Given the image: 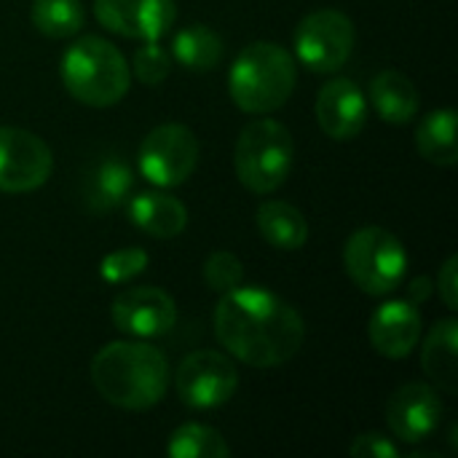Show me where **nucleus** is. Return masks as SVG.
Instances as JSON below:
<instances>
[{
    "label": "nucleus",
    "mask_w": 458,
    "mask_h": 458,
    "mask_svg": "<svg viewBox=\"0 0 458 458\" xmlns=\"http://www.w3.org/2000/svg\"><path fill=\"white\" fill-rule=\"evenodd\" d=\"M215 335L228 357L250 368H279L290 362L303 341V317L263 287H233L215 309Z\"/></svg>",
    "instance_id": "obj_1"
},
{
    "label": "nucleus",
    "mask_w": 458,
    "mask_h": 458,
    "mask_svg": "<svg viewBox=\"0 0 458 458\" xmlns=\"http://www.w3.org/2000/svg\"><path fill=\"white\" fill-rule=\"evenodd\" d=\"M91 384L115 408L148 411L169 389L166 357L140 341H115L102 346L91 360Z\"/></svg>",
    "instance_id": "obj_2"
},
{
    "label": "nucleus",
    "mask_w": 458,
    "mask_h": 458,
    "mask_svg": "<svg viewBox=\"0 0 458 458\" xmlns=\"http://www.w3.org/2000/svg\"><path fill=\"white\" fill-rule=\"evenodd\" d=\"M298 67L295 56L279 43H250L231 64L228 94L239 110L266 115L279 110L295 91Z\"/></svg>",
    "instance_id": "obj_3"
},
{
    "label": "nucleus",
    "mask_w": 458,
    "mask_h": 458,
    "mask_svg": "<svg viewBox=\"0 0 458 458\" xmlns=\"http://www.w3.org/2000/svg\"><path fill=\"white\" fill-rule=\"evenodd\" d=\"M62 83L89 107H113L129 94L131 70L110 40L83 35L62 56Z\"/></svg>",
    "instance_id": "obj_4"
},
{
    "label": "nucleus",
    "mask_w": 458,
    "mask_h": 458,
    "mask_svg": "<svg viewBox=\"0 0 458 458\" xmlns=\"http://www.w3.org/2000/svg\"><path fill=\"white\" fill-rule=\"evenodd\" d=\"M293 156L295 145L287 126L274 118H255L242 129L236 142V177L252 193H271L290 177Z\"/></svg>",
    "instance_id": "obj_5"
},
{
    "label": "nucleus",
    "mask_w": 458,
    "mask_h": 458,
    "mask_svg": "<svg viewBox=\"0 0 458 458\" xmlns=\"http://www.w3.org/2000/svg\"><path fill=\"white\" fill-rule=\"evenodd\" d=\"M344 266L349 279L365 295L384 298L403 284L408 271V252L392 231L368 225L349 236L344 247Z\"/></svg>",
    "instance_id": "obj_6"
},
{
    "label": "nucleus",
    "mask_w": 458,
    "mask_h": 458,
    "mask_svg": "<svg viewBox=\"0 0 458 458\" xmlns=\"http://www.w3.org/2000/svg\"><path fill=\"white\" fill-rule=\"evenodd\" d=\"M201 145L196 134L182 123H161L148 131L140 145L137 166L140 174L158 188L182 185L199 164Z\"/></svg>",
    "instance_id": "obj_7"
},
{
    "label": "nucleus",
    "mask_w": 458,
    "mask_h": 458,
    "mask_svg": "<svg viewBox=\"0 0 458 458\" xmlns=\"http://www.w3.org/2000/svg\"><path fill=\"white\" fill-rule=\"evenodd\" d=\"M354 21L335 8H322L301 19L295 30V56L314 72H338L354 51Z\"/></svg>",
    "instance_id": "obj_8"
},
{
    "label": "nucleus",
    "mask_w": 458,
    "mask_h": 458,
    "mask_svg": "<svg viewBox=\"0 0 458 458\" xmlns=\"http://www.w3.org/2000/svg\"><path fill=\"white\" fill-rule=\"evenodd\" d=\"M174 389L188 408L215 411L236 394L239 370L228 354L212 349L193 352L180 362L174 373Z\"/></svg>",
    "instance_id": "obj_9"
},
{
    "label": "nucleus",
    "mask_w": 458,
    "mask_h": 458,
    "mask_svg": "<svg viewBox=\"0 0 458 458\" xmlns=\"http://www.w3.org/2000/svg\"><path fill=\"white\" fill-rule=\"evenodd\" d=\"M54 172L51 148L32 131L0 126V193H30Z\"/></svg>",
    "instance_id": "obj_10"
},
{
    "label": "nucleus",
    "mask_w": 458,
    "mask_h": 458,
    "mask_svg": "<svg viewBox=\"0 0 458 458\" xmlns=\"http://www.w3.org/2000/svg\"><path fill=\"white\" fill-rule=\"evenodd\" d=\"M113 325L131 338L166 335L177 322V306L169 293L158 287H129L113 301Z\"/></svg>",
    "instance_id": "obj_11"
},
{
    "label": "nucleus",
    "mask_w": 458,
    "mask_h": 458,
    "mask_svg": "<svg viewBox=\"0 0 458 458\" xmlns=\"http://www.w3.org/2000/svg\"><path fill=\"white\" fill-rule=\"evenodd\" d=\"M97 21L123 38L158 40L177 19L174 0H94Z\"/></svg>",
    "instance_id": "obj_12"
},
{
    "label": "nucleus",
    "mask_w": 458,
    "mask_h": 458,
    "mask_svg": "<svg viewBox=\"0 0 458 458\" xmlns=\"http://www.w3.org/2000/svg\"><path fill=\"white\" fill-rule=\"evenodd\" d=\"M440 416L443 403L429 384H405L386 403V424L400 443L427 440L440 427Z\"/></svg>",
    "instance_id": "obj_13"
},
{
    "label": "nucleus",
    "mask_w": 458,
    "mask_h": 458,
    "mask_svg": "<svg viewBox=\"0 0 458 458\" xmlns=\"http://www.w3.org/2000/svg\"><path fill=\"white\" fill-rule=\"evenodd\" d=\"M317 121L330 140H354L368 123V97L352 78H333L319 89Z\"/></svg>",
    "instance_id": "obj_14"
},
{
    "label": "nucleus",
    "mask_w": 458,
    "mask_h": 458,
    "mask_svg": "<svg viewBox=\"0 0 458 458\" xmlns=\"http://www.w3.org/2000/svg\"><path fill=\"white\" fill-rule=\"evenodd\" d=\"M370 346L386 360H405L421 338V314L411 301H386L370 317Z\"/></svg>",
    "instance_id": "obj_15"
},
{
    "label": "nucleus",
    "mask_w": 458,
    "mask_h": 458,
    "mask_svg": "<svg viewBox=\"0 0 458 458\" xmlns=\"http://www.w3.org/2000/svg\"><path fill=\"white\" fill-rule=\"evenodd\" d=\"M131 223L153 239H174L188 225V209L174 196L161 191H145L129 199Z\"/></svg>",
    "instance_id": "obj_16"
},
{
    "label": "nucleus",
    "mask_w": 458,
    "mask_h": 458,
    "mask_svg": "<svg viewBox=\"0 0 458 458\" xmlns=\"http://www.w3.org/2000/svg\"><path fill=\"white\" fill-rule=\"evenodd\" d=\"M370 102L381 121L411 123L419 113V91L400 70H384L370 81Z\"/></svg>",
    "instance_id": "obj_17"
},
{
    "label": "nucleus",
    "mask_w": 458,
    "mask_h": 458,
    "mask_svg": "<svg viewBox=\"0 0 458 458\" xmlns=\"http://www.w3.org/2000/svg\"><path fill=\"white\" fill-rule=\"evenodd\" d=\"M456 360H458V325L456 319H443L432 327L424 341L421 368L429 381L437 384L445 394H456Z\"/></svg>",
    "instance_id": "obj_18"
},
{
    "label": "nucleus",
    "mask_w": 458,
    "mask_h": 458,
    "mask_svg": "<svg viewBox=\"0 0 458 458\" xmlns=\"http://www.w3.org/2000/svg\"><path fill=\"white\" fill-rule=\"evenodd\" d=\"M258 231L276 250H301L309 242L306 217L287 201H263L258 207Z\"/></svg>",
    "instance_id": "obj_19"
},
{
    "label": "nucleus",
    "mask_w": 458,
    "mask_h": 458,
    "mask_svg": "<svg viewBox=\"0 0 458 458\" xmlns=\"http://www.w3.org/2000/svg\"><path fill=\"white\" fill-rule=\"evenodd\" d=\"M134 188V172L123 158H105L97 164L89 185H86V204L91 212H110L129 201Z\"/></svg>",
    "instance_id": "obj_20"
},
{
    "label": "nucleus",
    "mask_w": 458,
    "mask_h": 458,
    "mask_svg": "<svg viewBox=\"0 0 458 458\" xmlns=\"http://www.w3.org/2000/svg\"><path fill=\"white\" fill-rule=\"evenodd\" d=\"M416 148L429 164L456 166V110L443 107V110H432L429 115H424L416 129Z\"/></svg>",
    "instance_id": "obj_21"
},
{
    "label": "nucleus",
    "mask_w": 458,
    "mask_h": 458,
    "mask_svg": "<svg viewBox=\"0 0 458 458\" xmlns=\"http://www.w3.org/2000/svg\"><path fill=\"white\" fill-rule=\"evenodd\" d=\"M172 59L191 72H209L223 59V38L207 24H188L172 38Z\"/></svg>",
    "instance_id": "obj_22"
},
{
    "label": "nucleus",
    "mask_w": 458,
    "mask_h": 458,
    "mask_svg": "<svg viewBox=\"0 0 458 458\" xmlns=\"http://www.w3.org/2000/svg\"><path fill=\"white\" fill-rule=\"evenodd\" d=\"M32 27L51 40L72 38L86 24V8L81 0H35L30 8Z\"/></svg>",
    "instance_id": "obj_23"
},
{
    "label": "nucleus",
    "mask_w": 458,
    "mask_h": 458,
    "mask_svg": "<svg viewBox=\"0 0 458 458\" xmlns=\"http://www.w3.org/2000/svg\"><path fill=\"white\" fill-rule=\"evenodd\" d=\"M166 454L172 458H228L225 437L207 424H182L172 432Z\"/></svg>",
    "instance_id": "obj_24"
},
{
    "label": "nucleus",
    "mask_w": 458,
    "mask_h": 458,
    "mask_svg": "<svg viewBox=\"0 0 458 458\" xmlns=\"http://www.w3.org/2000/svg\"><path fill=\"white\" fill-rule=\"evenodd\" d=\"M172 72V54L158 46V40H142V48L134 51L131 75L145 86H158Z\"/></svg>",
    "instance_id": "obj_25"
},
{
    "label": "nucleus",
    "mask_w": 458,
    "mask_h": 458,
    "mask_svg": "<svg viewBox=\"0 0 458 458\" xmlns=\"http://www.w3.org/2000/svg\"><path fill=\"white\" fill-rule=\"evenodd\" d=\"M148 263H150V258L142 247L115 250L99 260V276L107 284H123V282H131L134 276H140L148 268Z\"/></svg>",
    "instance_id": "obj_26"
},
{
    "label": "nucleus",
    "mask_w": 458,
    "mask_h": 458,
    "mask_svg": "<svg viewBox=\"0 0 458 458\" xmlns=\"http://www.w3.org/2000/svg\"><path fill=\"white\" fill-rule=\"evenodd\" d=\"M204 282L209 284V290L223 295L244 282V266L233 252H212L204 263Z\"/></svg>",
    "instance_id": "obj_27"
},
{
    "label": "nucleus",
    "mask_w": 458,
    "mask_h": 458,
    "mask_svg": "<svg viewBox=\"0 0 458 458\" xmlns=\"http://www.w3.org/2000/svg\"><path fill=\"white\" fill-rule=\"evenodd\" d=\"M349 456L352 458H400L397 445L378 432H365L360 435L352 445H349Z\"/></svg>",
    "instance_id": "obj_28"
},
{
    "label": "nucleus",
    "mask_w": 458,
    "mask_h": 458,
    "mask_svg": "<svg viewBox=\"0 0 458 458\" xmlns=\"http://www.w3.org/2000/svg\"><path fill=\"white\" fill-rule=\"evenodd\" d=\"M437 293H440L443 303H445L451 311H456L458 309V258L456 255H451V258L445 260V266L440 268V274H437Z\"/></svg>",
    "instance_id": "obj_29"
},
{
    "label": "nucleus",
    "mask_w": 458,
    "mask_h": 458,
    "mask_svg": "<svg viewBox=\"0 0 458 458\" xmlns=\"http://www.w3.org/2000/svg\"><path fill=\"white\" fill-rule=\"evenodd\" d=\"M429 295H432V279H429V276H419V279L411 282V287H408V301H411L413 306L424 303Z\"/></svg>",
    "instance_id": "obj_30"
}]
</instances>
